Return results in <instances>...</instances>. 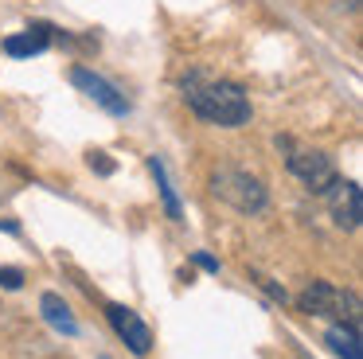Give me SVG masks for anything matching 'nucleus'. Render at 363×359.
<instances>
[{
  "label": "nucleus",
  "mask_w": 363,
  "mask_h": 359,
  "mask_svg": "<svg viewBox=\"0 0 363 359\" xmlns=\"http://www.w3.org/2000/svg\"><path fill=\"white\" fill-rule=\"evenodd\" d=\"M184 101L191 114L203 117L223 129H238L250 121V98L242 86L227 82V78H207V74H188L184 78Z\"/></svg>",
  "instance_id": "1"
},
{
  "label": "nucleus",
  "mask_w": 363,
  "mask_h": 359,
  "mask_svg": "<svg viewBox=\"0 0 363 359\" xmlns=\"http://www.w3.org/2000/svg\"><path fill=\"white\" fill-rule=\"evenodd\" d=\"M297 304L308 316H324V320H336V324L359 328V297H355L352 289L332 285V281H313V285L297 297Z\"/></svg>",
  "instance_id": "2"
},
{
  "label": "nucleus",
  "mask_w": 363,
  "mask_h": 359,
  "mask_svg": "<svg viewBox=\"0 0 363 359\" xmlns=\"http://www.w3.org/2000/svg\"><path fill=\"white\" fill-rule=\"evenodd\" d=\"M277 148H285V153H289V156H285L289 172H293V176H297L313 195H324V192H328V187L340 180V176H336V164H332L324 153H316V148H297L289 137H277Z\"/></svg>",
  "instance_id": "3"
},
{
  "label": "nucleus",
  "mask_w": 363,
  "mask_h": 359,
  "mask_svg": "<svg viewBox=\"0 0 363 359\" xmlns=\"http://www.w3.org/2000/svg\"><path fill=\"white\" fill-rule=\"evenodd\" d=\"M211 192L219 195L223 203H230L235 211H242V215H258V211H266V187L242 168H219L211 176Z\"/></svg>",
  "instance_id": "4"
},
{
  "label": "nucleus",
  "mask_w": 363,
  "mask_h": 359,
  "mask_svg": "<svg viewBox=\"0 0 363 359\" xmlns=\"http://www.w3.org/2000/svg\"><path fill=\"white\" fill-rule=\"evenodd\" d=\"M71 82L79 86V90L86 94V98L94 101L98 109H106V114H113V117H125V114H129L125 94H121L113 82H106V78L98 74V70H90V67H74V70H71Z\"/></svg>",
  "instance_id": "5"
},
{
  "label": "nucleus",
  "mask_w": 363,
  "mask_h": 359,
  "mask_svg": "<svg viewBox=\"0 0 363 359\" xmlns=\"http://www.w3.org/2000/svg\"><path fill=\"white\" fill-rule=\"evenodd\" d=\"M106 316H110L113 332L125 340V348L133 351V355H149L152 332H149V324H145V320L137 316L133 309H129V304H106Z\"/></svg>",
  "instance_id": "6"
},
{
  "label": "nucleus",
  "mask_w": 363,
  "mask_h": 359,
  "mask_svg": "<svg viewBox=\"0 0 363 359\" xmlns=\"http://www.w3.org/2000/svg\"><path fill=\"white\" fill-rule=\"evenodd\" d=\"M328 207H332V219H336V226H344V231H355L363 219V195H359V184H352V180H336V184L328 187Z\"/></svg>",
  "instance_id": "7"
},
{
  "label": "nucleus",
  "mask_w": 363,
  "mask_h": 359,
  "mask_svg": "<svg viewBox=\"0 0 363 359\" xmlns=\"http://www.w3.org/2000/svg\"><path fill=\"white\" fill-rule=\"evenodd\" d=\"M48 28H28V31H20V35H9L4 39V55H12V59H32V55H40V51H48Z\"/></svg>",
  "instance_id": "8"
},
{
  "label": "nucleus",
  "mask_w": 363,
  "mask_h": 359,
  "mask_svg": "<svg viewBox=\"0 0 363 359\" xmlns=\"http://www.w3.org/2000/svg\"><path fill=\"white\" fill-rule=\"evenodd\" d=\"M40 312H43V320H48L55 332H63V336H74V332H79L71 309H67V301H63L59 293H43V297H40Z\"/></svg>",
  "instance_id": "9"
},
{
  "label": "nucleus",
  "mask_w": 363,
  "mask_h": 359,
  "mask_svg": "<svg viewBox=\"0 0 363 359\" xmlns=\"http://www.w3.org/2000/svg\"><path fill=\"white\" fill-rule=\"evenodd\" d=\"M324 340H328V348L336 351L340 359H363V351H359V328H352V324H332Z\"/></svg>",
  "instance_id": "10"
},
{
  "label": "nucleus",
  "mask_w": 363,
  "mask_h": 359,
  "mask_svg": "<svg viewBox=\"0 0 363 359\" xmlns=\"http://www.w3.org/2000/svg\"><path fill=\"white\" fill-rule=\"evenodd\" d=\"M149 168H152V176H157V187H160V199H164L168 219H176V223H180V219H184V207H180V199H176V187H172V180H168L164 160H160V156H152Z\"/></svg>",
  "instance_id": "11"
},
{
  "label": "nucleus",
  "mask_w": 363,
  "mask_h": 359,
  "mask_svg": "<svg viewBox=\"0 0 363 359\" xmlns=\"http://www.w3.org/2000/svg\"><path fill=\"white\" fill-rule=\"evenodd\" d=\"M0 285H4V289H20V285H24V270H16V265H0Z\"/></svg>",
  "instance_id": "12"
},
{
  "label": "nucleus",
  "mask_w": 363,
  "mask_h": 359,
  "mask_svg": "<svg viewBox=\"0 0 363 359\" xmlns=\"http://www.w3.org/2000/svg\"><path fill=\"white\" fill-rule=\"evenodd\" d=\"M90 168H98L102 176H110V172H113V160H110L106 153H90Z\"/></svg>",
  "instance_id": "13"
},
{
  "label": "nucleus",
  "mask_w": 363,
  "mask_h": 359,
  "mask_svg": "<svg viewBox=\"0 0 363 359\" xmlns=\"http://www.w3.org/2000/svg\"><path fill=\"white\" fill-rule=\"evenodd\" d=\"M196 265H199V270H207V273H215V270H219V262H215L211 254H196Z\"/></svg>",
  "instance_id": "14"
}]
</instances>
